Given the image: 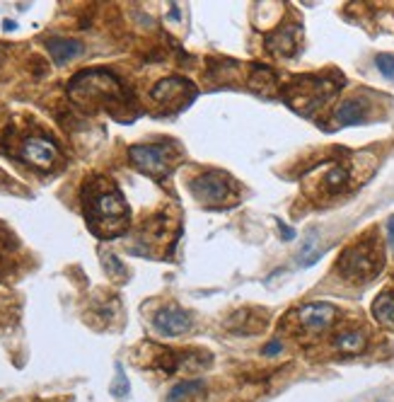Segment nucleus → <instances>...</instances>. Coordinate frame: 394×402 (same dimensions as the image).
Here are the masks:
<instances>
[{
	"label": "nucleus",
	"mask_w": 394,
	"mask_h": 402,
	"mask_svg": "<svg viewBox=\"0 0 394 402\" xmlns=\"http://www.w3.org/2000/svg\"><path fill=\"white\" fill-rule=\"evenodd\" d=\"M22 158H25L27 163L37 165V168L46 170L56 163V158H59V148H56L51 141L34 136V139H27L25 145H22Z\"/></svg>",
	"instance_id": "nucleus-8"
},
{
	"label": "nucleus",
	"mask_w": 394,
	"mask_h": 402,
	"mask_svg": "<svg viewBox=\"0 0 394 402\" xmlns=\"http://www.w3.org/2000/svg\"><path fill=\"white\" fill-rule=\"evenodd\" d=\"M387 235H389V243H392V248H394V216L387 221Z\"/></svg>",
	"instance_id": "nucleus-19"
},
{
	"label": "nucleus",
	"mask_w": 394,
	"mask_h": 402,
	"mask_svg": "<svg viewBox=\"0 0 394 402\" xmlns=\"http://www.w3.org/2000/svg\"><path fill=\"white\" fill-rule=\"evenodd\" d=\"M80 88H83V92H75L80 94V99H109L121 94L116 78H112L109 73H102V70L75 75L73 83H70V90H80Z\"/></svg>",
	"instance_id": "nucleus-4"
},
{
	"label": "nucleus",
	"mask_w": 394,
	"mask_h": 402,
	"mask_svg": "<svg viewBox=\"0 0 394 402\" xmlns=\"http://www.w3.org/2000/svg\"><path fill=\"white\" fill-rule=\"evenodd\" d=\"M373 315L382 328L394 332V296L392 293H380L373 301Z\"/></svg>",
	"instance_id": "nucleus-12"
},
{
	"label": "nucleus",
	"mask_w": 394,
	"mask_h": 402,
	"mask_svg": "<svg viewBox=\"0 0 394 402\" xmlns=\"http://www.w3.org/2000/svg\"><path fill=\"white\" fill-rule=\"evenodd\" d=\"M300 44V27H286L269 39V49L278 56H293Z\"/></svg>",
	"instance_id": "nucleus-11"
},
{
	"label": "nucleus",
	"mask_w": 394,
	"mask_h": 402,
	"mask_svg": "<svg viewBox=\"0 0 394 402\" xmlns=\"http://www.w3.org/2000/svg\"><path fill=\"white\" fill-rule=\"evenodd\" d=\"M375 66H377V70L384 78L394 83V56L392 54H380L377 59H375Z\"/></svg>",
	"instance_id": "nucleus-17"
},
{
	"label": "nucleus",
	"mask_w": 394,
	"mask_h": 402,
	"mask_svg": "<svg viewBox=\"0 0 394 402\" xmlns=\"http://www.w3.org/2000/svg\"><path fill=\"white\" fill-rule=\"evenodd\" d=\"M128 158L141 172L150 177H165L172 168V153L167 143H138L128 148Z\"/></svg>",
	"instance_id": "nucleus-3"
},
{
	"label": "nucleus",
	"mask_w": 394,
	"mask_h": 402,
	"mask_svg": "<svg viewBox=\"0 0 394 402\" xmlns=\"http://www.w3.org/2000/svg\"><path fill=\"white\" fill-rule=\"evenodd\" d=\"M46 49H49L51 59L56 61V66H65L68 61L78 59L83 54V44L73 39H49L46 41Z\"/></svg>",
	"instance_id": "nucleus-10"
},
{
	"label": "nucleus",
	"mask_w": 394,
	"mask_h": 402,
	"mask_svg": "<svg viewBox=\"0 0 394 402\" xmlns=\"http://www.w3.org/2000/svg\"><path fill=\"white\" fill-rule=\"evenodd\" d=\"M153 325L160 334H165V337H179V334L189 332L191 318H189L187 310L177 308V305H167V308H163L155 315Z\"/></svg>",
	"instance_id": "nucleus-7"
},
{
	"label": "nucleus",
	"mask_w": 394,
	"mask_h": 402,
	"mask_svg": "<svg viewBox=\"0 0 394 402\" xmlns=\"http://www.w3.org/2000/svg\"><path fill=\"white\" fill-rule=\"evenodd\" d=\"M365 344H368V339L360 330H344L334 337V347L344 354H360Z\"/></svg>",
	"instance_id": "nucleus-13"
},
{
	"label": "nucleus",
	"mask_w": 394,
	"mask_h": 402,
	"mask_svg": "<svg viewBox=\"0 0 394 402\" xmlns=\"http://www.w3.org/2000/svg\"><path fill=\"white\" fill-rule=\"evenodd\" d=\"M281 230H283V233H286V235H283V238H286V240H293V238H296V233H293V228H288V225H283V223H281Z\"/></svg>",
	"instance_id": "nucleus-20"
},
{
	"label": "nucleus",
	"mask_w": 394,
	"mask_h": 402,
	"mask_svg": "<svg viewBox=\"0 0 394 402\" xmlns=\"http://www.w3.org/2000/svg\"><path fill=\"white\" fill-rule=\"evenodd\" d=\"M320 250H317V238L315 235H310L305 243V248L300 250V264L302 267H310V264H315L317 259H320Z\"/></svg>",
	"instance_id": "nucleus-16"
},
{
	"label": "nucleus",
	"mask_w": 394,
	"mask_h": 402,
	"mask_svg": "<svg viewBox=\"0 0 394 402\" xmlns=\"http://www.w3.org/2000/svg\"><path fill=\"white\" fill-rule=\"evenodd\" d=\"M382 267V252L373 240H363V243L349 248L339 259V272L349 281H370Z\"/></svg>",
	"instance_id": "nucleus-1"
},
{
	"label": "nucleus",
	"mask_w": 394,
	"mask_h": 402,
	"mask_svg": "<svg viewBox=\"0 0 394 402\" xmlns=\"http://www.w3.org/2000/svg\"><path fill=\"white\" fill-rule=\"evenodd\" d=\"M85 204H87V219L92 225L97 221L121 223L128 214V206L123 201L121 192L114 184H107V182H94L90 187V197L85 199Z\"/></svg>",
	"instance_id": "nucleus-2"
},
{
	"label": "nucleus",
	"mask_w": 394,
	"mask_h": 402,
	"mask_svg": "<svg viewBox=\"0 0 394 402\" xmlns=\"http://www.w3.org/2000/svg\"><path fill=\"white\" fill-rule=\"evenodd\" d=\"M203 388H206V383L203 381H184V383H179V385H174L172 390H169L167 402H184V400H189V397L203 392Z\"/></svg>",
	"instance_id": "nucleus-14"
},
{
	"label": "nucleus",
	"mask_w": 394,
	"mask_h": 402,
	"mask_svg": "<svg viewBox=\"0 0 394 402\" xmlns=\"http://www.w3.org/2000/svg\"><path fill=\"white\" fill-rule=\"evenodd\" d=\"M368 117V102L363 97H351V99H344L334 112V119L339 126H353V124H360L365 121Z\"/></svg>",
	"instance_id": "nucleus-9"
},
{
	"label": "nucleus",
	"mask_w": 394,
	"mask_h": 402,
	"mask_svg": "<svg viewBox=\"0 0 394 402\" xmlns=\"http://www.w3.org/2000/svg\"><path fill=\"white\" fill-rule=\"evenodd\" d=\"M346 184H349V170H346L344 165H334V168L324 174V189L329 194L344 192Z\"/></svg>",
	"instance_id": "nucleus-15"
},
{
	"label": "nucleus",
	"mask_w": 394,
	"mask_h": 402,
	"mask_svg": "<svg viewBox=\"0 0 394 402\" xmlns=\"http://www.w3.org/2000/svg\"><path fill=\"white\" fill-rule=\"evenodd\" d=\"M191 192L206 204H222L230 194V182L220 172H206L191 182Z\"/></svg>",
	"instance_id": "nucleus-5"
},
{
	"label": "nucleus",
	"mask_w": 394,
	"mask_h": 402,
	"mask_svg": "<svg viewBox=\"0 0 394 402\" xmlns=\"http://www.w3.org/2000/svg\"><path fill=\"white\" fill-rule=\"evenodd\" d=\"M298 320H300V325L307 332H324L336 320V308L331 303L315 301V303H307L298 310Z\"/></svg>",
	"instance_id": "nucleus-6"
},
{
	"label": "nucleus",
	"mask_w": 394,
	"mask_h": 402,
	"mask_svg": "<svg viewBox=\"0 0 394 402\" xmlns=\"http://www.w3.org/2000/svg\"><path fill=\"white\" fill-rule=\"evenodd\" d=\"M281 342H278V339H276V342H271V344H267V349H264V352H267V356H276V354L278 352H281Z\"/></svg>",
	"instance_id": "nucleus-18"
}]
</instances>
